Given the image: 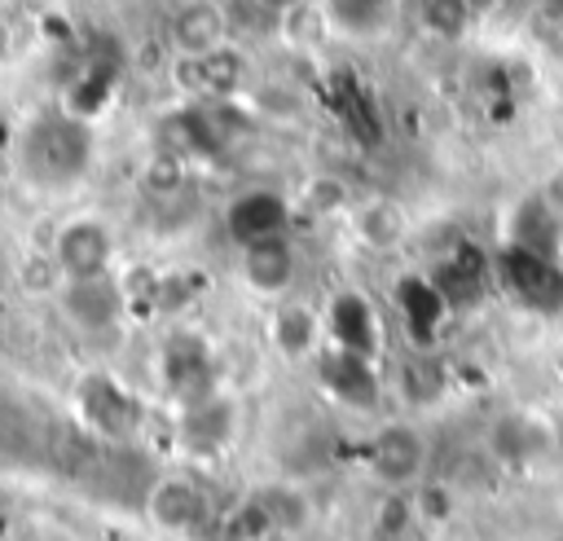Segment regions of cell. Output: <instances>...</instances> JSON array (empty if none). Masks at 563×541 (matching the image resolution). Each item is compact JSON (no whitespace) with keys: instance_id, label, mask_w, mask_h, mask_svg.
<instances>
[{"instance_id":"obj_6","label":"cell","mask_w":563,"mask_h":541,"mask_svg":"<svg viewBox=\"0 0 563 541\" xmlns=\"http://www.w3.org/2000/svg\"><path fill=\"white\" fill-rule=\"evenodd\" d=\"M312 361H317L321 383L330 387V396H339V400L352 405V409H378L383 383H378L374 356L352 352V347H339V343H325Z\"/></svg>"},{"instance_id":"obj_22","label":"cell","mask_w":563,"mask_h":541,"mask_svg":"<svg viewBox=\"0 0 563 541\" xmlns=\"http://www.w3.org/2000/svg\"><path fill=\"white\" fill-rule=\"evenodd\" d=\"M255 4H260V9H264L273 22H290V18H295V13H299L308 0H255Z\"/></svg>"},{"instance_id":"obj_20","label":"cell","mask_w":563,"mask_h":541,"mask_svg":"<svg viewBox=\"0 0 563 541\" xmlns=\"http://www.w3.org/2000/svg\"><path fill=\"white\" fill-rule=\"evenodd\" d=\"M13 273H18V286L26 295H53L57 299V290H62V268H57V260H53L48 246L44 251H22L18 264H13Z\"/></svg>"},{"instance_id":"obj_16","label":"cell","mask_w":563,"mask_h":541,"mask_svg":"<svg viewBox=\"0 0 563 541\" xmlns=\"http://www.w3.org/2000/svg\"><path fill=\"white\" fill-rule=\"evenodd\" d=\"M427 532H431V523H427L413 488L409 493L378 488V501H374L369 523H365V537L369 541H427Z\"/></svg>"},{"instance_id":"obj_4","label":"cell","mask_w":563,"mask_h":541,"mask_svg":"<svg viewBox=\"0 0 563 541\" xmlns=\"http://www.w3.org/2000/svg\"><path fill=\"white\" fill-rule=\"evenodd\" d=\"M238 431V405L224 396V391H211V396H198L189 405H180L176 413V444L189 453V457H216L229 449Z\"/></svg>"},{"instance_id":"obj_7","label":"cell","mask_w":563,"mask_h":541,"mask_svg":"<svg viewBox=\"0 0 563 541\" xmlns=\"http://www.w3.org/2000/svg\"><path fill=\"white\" fill-rule=\"evenodd\" d=\"M268 347L282 361H312L325 347V312L303 303V299H273L268 312Z\"/></svg>"},{"instance_id":"obj_18","label":"cell","mask_w":563,"mask_h":541,"mask_svg":"<svg viewBox=\"0 0 563 541\" xmlns=\"http://www.w3.org/2000/svg\"><path fill=\"white\" fill-rule=\"evenodd\" d=\"M471 22H475V9L466 0H422L418 9V26L440 44H457L471 31Z\"/></svg>"},{"instance_id":"obj_8","label":"cell","mask_w":563,"mask_h":541,"mask_svg":"<svg viewBox=\"0 0 563 541\" xmlns=\"http://www.w3.org/2000/svg\"><path fill=\"white\" fill-rule=\"evenodd\" d=\"M145 515L163 532H176V537L198 532L207 523V493H202V484L194 475H180V471L176 475H158L150 484V493H145Z\"/></svg>"},{"instance_id":"obj_14","label":"cell","mask_w":563,"mask_h":541,"mask_svg":"<svg viewBox=\"0 0 563 541\" xmlns=\"http://www.w3.org/2000/svg\"><path fill=\"white\" fill-rule=\"evenodd\" d=\"M286 220H290V202H286V194H277L268 185L238 194L229 202V211H224V224L238 238V246L260 242V238H273V233H286Z\"/></svg>"},{"instance_id":"obj_19","label":"cell","mask_w":563,"mask_h":541,"mask_svg":"<svg viewBox=\"0 0 563 541\" xmlns=\"http://www.w3.org/2000/svg\"><path fill=\"white\" fill-rule=\"evenodd\" d=\"M299 202H303L308 216L330 220V216H347L352 202H356V194L347 189L343 176H334V172H317V176L303 180V198H299Z\"/></svg>"},{"instance_id":"obj_5","label":"cell","mask_w":563,"mask_h":541,"mask_svg":"<svg viewBox=\"0 0 563 541\" xmlns=\"http://www.w3.org/2000/svg\"><path fill=\"white\" fill-rule=\"evenodd\" d=\"M343 220L352 242L369 255H391L409 242V211L391 194H361Z\"/></svg>"},{"instance_id":"obj_13","label":"cell","mask_w":563,"mask_h":541,"mask_svg":"<svg viewBox=\"0 0 563 541\" xmlns=\"http://www.w3.org/2000/svg\"><path fill=\"white\" fill-rule=\"evenodd\" d=\"M554 449V427L532 413V409H510L497 418V427L488 431V453L510 462V466H523V462H537Z\"/></svg>"},{"instance_id":"obj_10","label":"cell","mask_w":563,"mask_h":541,"mask_svg":"<svg viewBox=\"0 0 563 541\" xmlns=\"http://www.w3.org/2000/svg\"><path fill=\"white\" fill-rule=\"evenodd\" d=\"M238 264H242V281L260 299H282L295 286V273H299V255H295L290 233H273V238L238 246Z\"/></svg>"},{"instance_id":"obj_9","label":"cell","mask_w":563,"mask_h":541,"mask_svg":"<svg viewBox=\"0 0 563 541\" xmlns=\"http://www.w3.org/2000/svg\"><path fill=\"white\" fill-rule=\"evenodd\" d=\"M233 40L224 0H185L167 22V44L176 57H207Z\"/></svg>"},{"instance_id":"obj_23","label":"cell","mask_w":563,"mask_h":541,"mask_svg":"<svg viewBox=\"0 0 563 541\" xmlns=\"http://www.w3.org/2000/svg\"><path fill=\"white\" fill-rule=\"evenodd\" d=\"M466 4H471V9H475V13H484V9H493V4H497V0H466Z\"/></svg>"},{"instance_id":"obj_15","label":"cell","mask_w":563,"mask_h":541,"mask_svg":"<svg viewBox=\"0 0 563 541\" xmlns=\"http://www.w3.org/2000/svg\"><path fill=\"white\" fill-rule=\"evenodd\" d=\"M167 387L180 405L220 391L216 387V356L202 339H185V334L172 339V347H167Z\"/></svg>"},{"instance_id":"obj_17","label":"cell","mask_w":563,"mask_h":541,"mask_svg":"<svg viewBox=\"0 0 563 541\" xmlns=\"http://www.w3.org/2000/svg\"><path fill=\"white\" fill-rule=\"evenodd\" d=\"M141 189H145L150 198H158V202L180 198V194L189 189V158L158 145V150L145 158V167H141Z\"/></svg>"},{"instance_id":"obj_21","label":"cell","mask_w":563,"mask_h":541,"mask_svg":"<svg viewBox=\"0 0 563 541\" xmlns=\"http://www.w3.org/2000/svg\"><path fill=\"white\" fill-rule=\"evenodd\" d=\"M537 198H541V207L563 224V154L550 163V172L541 176V185H537Z\"/></svg>"},{"instance_id":"obj_2","label":"cell","mask_w":563,"mask_h":541,"mask_svg":"<svg viewBox=\"0 0 563 541\" xmlns=\"http://www.w3.org/2000/svg\"><path fill=\"white\" fill-rule=\"evenodd\" d=\"M48 251L62 268V281H88V277L114 273L119 242H114V229L97 211H75L53 229Z\"/></svg>"},{"instance_id":"obj_12","label":"cell","mask_w":563,"mask_h":541,"mask_svg":"<svg viewBox=\"0 0 563 541\" xmlns=\"http://www.w3.org/2000/svg\"><path fill=\"white\" fill-rule=\"evenodd\" d=\"M255 501V510L264 515L268 532L282 537V541H295L303 537L312 523H317V501L312 493L299 484V479H264L260 488L246 493Z\"/></svg>"},{"instance_id":"obj_1","label":"cell","mask_w":563,"mask_h":541,"mask_svg":"<svg viewBox=\"0 0 563 541\" xmlns=\"http://www.w3.org/2000/svg\"><path fill=\"white\" fill-rule=\"evenodd\" d=\"M431 444L413 418H383L365 440V471L387 493H409L427 484Z\"/></svg>"},{"instance_id":"obj_11","label":"cell","mask_w":563,"mask_h":541,"mask_svg":"<svg viewBox=\"0 0 563 541\" xmlns=\"http://www.w3.org/2000/svg\"><path fill=\"white\" fill-rule=\"evenodd\" d=\"M57 303L79 330L97 334V330L119 325V317L128 312V290L114 273H106V277H88V281H62Z\"/></svg>"},{"instance_id":"obj_3","label":"cell","mask_w":563,"mask_h":541,"mask_svg":"<svg viewBox=\"0 0 563 541\" xmlns=\"http://www.w3.org/2000/svg\"><path fill=\"white\" fill-rule=\"evenodd\" d=\"M172 75L189 101H220V97H246L251 66H246L242 48L229 40L224 48H216L207 57H176Z\"/></svg>"}]
</instances>
